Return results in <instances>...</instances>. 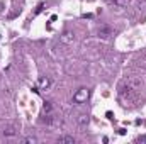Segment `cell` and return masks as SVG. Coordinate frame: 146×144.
Wrapping results in <instances>:
<instances>
[{"label":"cell","mask_w":146,"mask_h":144,"mask_svg":"<svg viewBox=\"0 0 146 144\" xmlns=\"http://www.w3.org/2000/svg\"><path fill=\"white\" fill-rule=\"evenodd\" d=\"M78 124H80V126H85V124H88V117H87V115H80V119H78Z\"/></svg>","instance_id":"obj_8"},{"label":"cell","mask_w":146,"mask_h":144,"mask_svg":"<svg viewBox=\"0 0 146 144\" xmlns=\"http://www.w3.org/2000/svg\"><path fill=\"white\" fill-rule=\"evenodd\" d=\"M109 3H114V5H119V7H124L127 3V0H109Z\"/></svg>","instance_id":"obj_6"},{"label":"cell","mask_w":146,"mask_h":144,"mask_svg":"<svg viewBox=\"0 0 146 144\" xmlns=\"http://www.w3.org/2000/svg\"><path fill=\"white\" fill-rule=\"evenodd\" d=\"M88 97H90V90H88V88H80V90L75 92L73 102H75V104H85V102L88 100Z\"/></svg>","instance_id":"obj_1"},{"label":"cell","mask_w":146,"mask_h":144,"mask_svg":"<svg viewBox=\"0 0 146 144\" xmlns=\"http://www.w3.org/2000/svg\"><path fill=\"white\" fill-rule=\"evenodd\" d=\"M3 134H5V136H15L17 131H15V127H7V129L3 131Z\"/></svg>","instance_id":"obj_4"},{"label":"cell","mask_w":146,"mask_h":144,"mask_svg":"<svg viewBox=\"0 0 146 144\" xmlns=\"http://www.w3.org/2000/svg\"><path fill=\"white\" fill-rule=\"evenodd\" d=\"M99 34H100V36H110V29H107V27H100V29H99Z\"/></svg>","instance_id":"obj_7"},{"label":"cell","mask_w":146,"mask_h":144,"mask_svg":"<svg viewBox=\"0 0 146 144\" xmlns=\"http://www.w3.org/2000/svg\"><path fill=\"white\" fill-rule=\"evenodd\" d=\"M36 141H37L36 137H26V139H24V143H29V144H34Z\"/></svg>","instance_id":"obj_11"},{"label":"cell","mask_w":146,"mask_h":144,"mask_svg":"<svg viewBox=\"0 0 146 144\" xmlns=\"http://www.w3.org/2000/svg\"><path fill=\"white\" fill-rule=\"evenodd\" d=\"M49 85H51L49 78H41V80L37 81V85H36V92H39V90H46Z\"/></svg>","instance_id":"obj_2"},{"label":"cell","mask_w":146,"mask_h":144,"mask_svg":"<svg viewBox=\"0 0 146 144\" xmlns=\"http://www.w3.org/2000/svg\"><path fill=\"white\" fill-rule=\"evenodd\" d=\"M60 143H68V144H73L75 143V139L70 137V136H63V137H60Z\"/></svg>","instance_id":"obj_5"},{"label":"cell","mask_w":146,"mask_h":144,"mask_svg":"<svg viewBox=\"0 0 146 144\" xmlns=\"http://www.w3.org/2000/svg\"><path fill=\"white\" fill-rule=\"evenodd\" d=\"M136 143L138 144H146V136H139V137H136Z\"/></svg>","instance_id":"obj_10"},{"label":"cell","mask_w":146,"mask_h":144,"mask_svg":"<svg viewBox=\"0 0 146 144\" xmlns=\"http://www.w3.org/2000/svg\"><path fill=\"white\" fill-rule=\"evenodd\" d=\"M49 112H51V104L46 102V104L42 105V115H49Z\"/></svg>","instance_id":"obj_3"},{"label":"cell","mask_w":146,"mask_h":144,"mask_svg":"<svg viewBox=\"0 0 146 144\" xmlns=\"http://www.w3.org/2000/svg\"><path fill=\"white\" fill-rule=\"evenodd\" d=\"M72 39H73L72 32H65V36L61 37V41H63V42H68V41H72Z\"/></svg>","instance_id":"obj_9"}]
</instances>
